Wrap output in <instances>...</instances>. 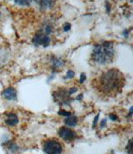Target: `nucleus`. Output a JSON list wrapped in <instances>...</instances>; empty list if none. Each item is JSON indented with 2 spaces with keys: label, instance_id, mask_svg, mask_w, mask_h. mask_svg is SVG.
Instances as JSON below:
<instances>
[{
  "label": "nucleus",
  "instance_id": "obj_1",
  "mask_svg": "<svg viewBox=\"0 0 133 154\" xmlns=\"http://www.w3.org/2000/svg\"><path fill=\"white\" fill-rule=\"evenodd\" d=\"M126 79L118 69L112 68L105 71L94 82L95 88L103 95L114 97L122 92Z\"/></svg>",
  "mask_w": 133,
  "mask_h": 154
},
{
  "label": "nucleus",
  "instance_id": "obj_2",
  "mask_svg": "<svg viewBox=\"0 0 133 154\" xmlns=\"http://www.w3.org/2000/svg\"><path fill=\"white\" fill-rule=\"evenodd\" d=\"M115 56V49L113 43L105 42L97 44L92 53V60L97 64H107L112 62Z\"/></svg>",
  "mask_w": 133,
  "mask_h": 154
},
{
  "label": "nucleus",
  "instance_id": "obj_3",
  "mask_svg": "<svg viewBox=\"0 0 133 154\" xmlns=\"http://www.w3.org/2000/svg\"><path fill=\"white\" fill-rule=\"evenodd\" d=\"M43 151L47 154H61L62 147V144L56 140H47L43 145Z\"/></svg>",
  "mask_w": 133,
  "mask_h": 154
},
{
  "label": "nucleus",
  "instance_id": "obj_4",
  "mask_svg": "<svg viewBox=\"0 0 133 154\" xmlns=\"http://www.w3.org/2000/svg\"><path fill=\"white\" fill-rule=\"evenodd\" d=\"M58 134L62 139L66 140V141L74 139L77 137V134L74 131H72L68 128H65V127H62L61 128L58 130Z\"/></svg>",
  "mask_w": 133,
  "mask_h": 154
},
{
  "label": "nucleus",
  "instance_id": "obj_5",
  "mask_svg": "<svg viewBox=\"0 0 133 154\" xmlns=\"http://www.w3.org/2000/svg\"><path fill=\"white\" fill-rule=\"evenodd\" d=\"M32 43L35 45H43V46L46 47L50 43V38L47 36V34L40 32L34 36L33 39H32Z\"/></svg>",
  "mask_w": 133,
  "mask_h": 154
},
{
  "label": "nucleus",
  "instance_id": "obj_6",
  "mask_svg": "<svg viewBox=\"0 0 133 154\" xmlns=\"http://www.w3.org/2000/svg\"><path fill=\"white\" fill-rule=\"evenodd\" d=\"M3 96L8 100H15L17 98V92L14 88H8L3 92Z\"/></svg>",
  "mask_w": 133,
  "mask_h": 154
},
{
  "label": "nucleus",
  "instance_id": "obj_7",
  "mask_svg": "<svg viewBox=\"0 0 133 154\" xmlns=\"http://www.w3.org/2000/svg\"><path fill=\"white\" fill-rule=\"evenodd\" d=\"M5 122L6 124L9 126H14L16 125L18 122V116L14 113H10V114L8 115L7 118L5 120Z\"/></svg>",
  "mask_w": 133,
  "mask_h": 154
},
{
  "label": "nucleus",
  "instance_id": "obj_8",
  "mask_svg": "<svg viewBox=\"0 0 133 154\" xmlns=\"http://www.w3.org/2000/svg\"><path fill=\"white\" fill-rule=\"evenodd\" d=\"M65 123H66L67 125L73 127V126L77 125V119L76 117H73V116H68V118H66V119H65Z\"/></svg>",
  "mask_w": 133,
  "mask_h": 154
},
{
  "label": "nucleus",
  "instance_id": "obj_9",
  "mask_svg": "<svg viewBox=\"0 0 133 154\" xmlns=\"http://www.w3.org/2000/svg\"><path fill=\"white\" fill-rule=\"evenodd\" d=\"M52 4H53V0H41L40 1V7L43 9H46V8L51 7Z\"/></svg>",
  "mask_w": 133,
  "mask_h": 154
},
{
  "label": "nucleus",
  "instance_id": "obj_10",
  "mask_svg": "<svg viewBox=\"0 0 133 154\" xmlns=\"http://www.w3.org/2000/svg\"><path fill=\"white\" fill-rule=\"evenodd\" d=\"M15 4L21 6H28L31 4L32 0H14Z\"/></svg>",
  "mask_w": 133,
  "mask_h": 154
},
{
  "label": "nucleus",
  "instance_id": "obj_11",
  "mask_svg": "<svg viewBox=\"0 0 133 154\" xmlns=\"http://www.w3.org/2000/svg\"><path fill=\"white\" fill-rule=\"evenodd\" d=\"M63 65V63L60 59H54L53 67L54 68H60L61 66Z\"/></svg>",
  "mask_w": 133,
  "mask_h": 154
},
{
  "label": "nucleus",
  "instance_id": "obj_12",
  "mask_svg": "<svg viewBox=\"0 0 133 154\" xmlns=\"http://www.w3.org/2000/svg\"><path fill=\"white\" fill-rule=\"evenodd\" d=\"M74 75H75V73L72 70H69L68 72H67V78L68 79H72L74 77Z\"/></svg>",
  "mask_w": 133,
  "mask_h": 154
},
{
  "label": "nucleus",
  "instance_id": "obj_13",
  "mask_svg": "<svg viewBox=\"0 0 133 154\" xmlns=\"http://www.w3.org/2000/svg\"><path fill=\"white\" fill-rule=\"evenodd\" d=\"M58 113L60 115H64V116H70V115H71L70 112H68L67 111H63V110H61Z\"/></svg>",
  "mask_w": 133,
  "mask_h": 154
},
{
  "label": "nucleus",
  "instance_id": "obj_14",
  "mask_svg": "<svg viewBox=\"0 0 133 154\" xmlns=\"http://www.w3.org/2000/svg\"><path fill=\"white\" fill-rule=\"evenodd\" d=\"M64 31H68V30H70V29H71V25L69 24V23H65L64 25Z\"/></svg>",
  "mask_w": 133,
  "mask_h": 154
},
{
  "label": "nucleus",
  "instance_id": "obj_15",
  "mask_svg": "<svg viewBox=\"0 0 133 154\" xmlns=\"http://www.w3.org/2000/svg\"><path fill=\"white\" fill-rule=\"evenodd\" d=\"M86 79V77H85V74L83 73L82 75H81V79H80V82H84V80Z\"/></svg>",
  "mask_w": 133,
  "mask_h": 154
},
{
  "label": "nucleus",
  "instance_id": "obj_16",
  "mask_svg": "<svg viewBox=\"0 0 133 154\" xmlns=\"http://www.w3.org/2000/svg\"><path fill=\"white\" fill-rule=\"evenodd\" d=\"M111 119H112V120H116V117L115 115H111Z\"/></svg>",
  "mask_w": 133,
  "mask_h": 154
}]
</instances>
